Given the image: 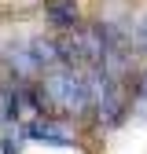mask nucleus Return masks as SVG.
<instances>
[{
    "mask_svg": "<svg viewBox=\"0 0 147 154\" xmlns=\"http://www.w3.org/2000/svg\"><path fill=\"white\" fill-rule=\"evenodd\" d=\"M41 99L44 106L66 114V118H77V114L92 110V81L88 70L81 66H52L41 81Z\"/></svg>",
    "mask_w": 147,
    "mask_h": 154,
    "instance_id": "obj_1",
    "label": "nucleus"
},
{
    "mask_svg": "<svg viewBox=\"0 0 147 154\" xmlns=\"http://www.w3.org/2000/svg\"><path fill=\"white\" fill-rule=\"evenodd\" d=\"M26 136L33 143H44V147H74V143H77V128H74L66 118L37 114V118L26 121Z\"/></svg>",
    "mask_w": 147,
    "mask_h": 154,
    "instance_id": "obj_2",
    "label": "nucleus"
},
{
    "mask_svg": "<svg viewBox=\"0 0 147 154\" xmlns=\"http://www.w3.org/2000/svg\"><path fill=\"white\" fill-rule=\"evenodd\" d=\"M44 15H48V26L52 29H63V33H70V29L81 26V11H77L74 0H48Z\"/></svg>",
    "mask_w": 147,
    "mask_h": 154,
    "instance_id": "obj_3",
    "label": "nucleus"
},
{
    "mask_svg": "<svg viewBox=\"0 0 147 154\" xmlns=\"http://www.w3.org/2000/svg\"><path fill=\"white\" fill-rule=\"evenodd\" d=\"M129 114L136 121H147V70H140L136 81L129 85Z\"/></svg>",
    "mask_w": 147,
    "mask_h": 154,
    "instance_id": "obj_4",
    "label": "nucleus"
},
{
    "mask_svg": "<svg viewBox=\"0 0 147 154\" xmlns=\"http://www.w3.org/2000/svg\"><path fill=\"white\" fill-rule=\"evenodd\" d=\"M26 125L22 121H4V143H0V150L4 154H22V143H26Z\"/></svg>",
    "mask_w": 147,
    "mask_h": 154,
    "instance_id": "obj_5",
    "label": "nucleus"
},
{
    "mask_svg": "<svg viewBox=\"0 0 147 154\" xmlns=\"http://www.w3.org/2000/svg\"><path fill=\"white\" fill-rule=\"evenodd\" d=\"M129 41L136 44V51H140V55H147V11L136 18V26H133V33H129Z\"/></svg>",
    "mask_w": 147,
    "mask_h": 154,
    "instance_id": "obj_6",
    "label": "nucleus"
}]
</instances>
